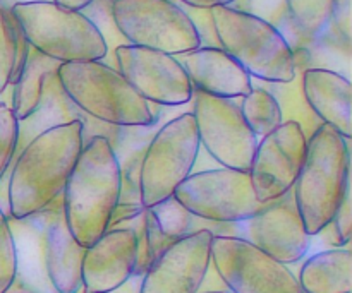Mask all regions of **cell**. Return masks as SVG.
<instances>
[{
	"mask_svg": "<svg viewBox=\"0 0 352 293\" xmlns=\"http://www.w3.org/2000/svg\"><path fill=\"white\" fill-rule=\"evenodd\" d=\"M191 102L199 146L205 153L222 168L250 170L258 137L243 119L239 99L219 98L192 89Z\"/></svg>",
	"mask_w": 352,
	"mask_h": 293,
	"instance_id": "10",
	"label": "cell"
},
{
	"mask_svg": "<svg viewBox=\"0 0 352 293\" xmlns=\"http://www.w3.org/2000/svg\"><path fill=\"white\" fill-rule=\"evenodd\" d=\"M17 146V119L9 103L0 102V180L10 168Z\"/></svg>",
	"mask_w": 352,
	"mask_h": 293,
	"instance_id": "30",
	"label": "cell"
},
{
	"mask_svg": "<svg viewBox=\"0 0 352 293\" xmlns=\"http://www.w3.org/2000/svg\"><path fill=\"white\" fill-rule=\"evenodd\" d=\"M302 69L296 67L294 79L291 82H261L256 86L267 89L275 99L282 112V122H296L302 129L305 136L311 137L320 129L322 122L316 119L313 110L309 108L305 95H302Z\"/></svg>",
	"mask_w": 352,
	"mask_h": 293,
	"instance_id": "23",
	"label": "cell"
},
{
	"mask_svg": "<svg viewBox=\"0 0 352 293\" xmlns=\"http://www.w3.org/2000/svg\"><path fill=\"white\" fill-rule=\"evenodd\" d=\"M289 19L301 33L320 38L333 26L332 0H285Z\"/></svg>",
	"mask_w": 352,
	"mask_h": 293,
	"instance_id": "25",
	"label": "cell"
},
{
	"mask_svg": "<svg viewBox=\"0 0 352 293\" xmlns=\"http://www.w3.org/2000/svg\"><path fill=\"white\" fill-rule=\"evenodd\" d=\"M58 67H60V62L45 57L43 54L30 47L26 64L16 82L10 86L12 88L10 108L17 120L28 119L36 110V106L40 105L41 95H43L45 75L58 71Z\"/></svg>",
	"mask_w": 352,
	"mask_h": 293,
	"instance_id": "22",
	"label": "cell"
},
{
	"mask_svg": "<svg viewBox=\"0 0 352 293\" xmlns=\"http://www.w3.org/2000/svg\"><path fill=\"white\" fill-rule=\"evenodd\" d=\"M10 12L30 47L45 57L60 64L107 57L105 40L81 10L67 9L50 0L17 3Z\"/></svg>",
	"mask_w": 352,
	"mask_h": 293,
	"instance_id": "6",
	"label": "cell"
},
{
	"mask_svg": "<svg viewBox=\"0 0 352 293\" xmlns=\"http://www.w3.org/2000/svg\"><path fill=\"white\" fill-rule=\"evenodd\" d=\"M351 139L322 124L308 139L305 161L292 187L296 208L309 237L336 215L351 187Z\"/></svg>",
	"mask_w": 352,
	"mask_h": 293,
	"instance_id": "4",
	"label": "cell"
},
{
	"mask_svg": "<svg viewBox=\"0 0 352 293\" xmlns=\"http://www.w3.org/2000/svg\"><path fill=\"white\" fill-rule=\"evenodd\" d=\"M302 95L322 124L344 139L352 137V86L351 79L327 69L302 72Z\"/></svg>",
	"mask_w": 352,
	"mask_h": 293,
	"instance_id": "19",
	"label": "cell"
},
{
	"mask_svg": "<svg viewBox=\"0 0 352 293\" xmlns=\"http://www.w3.org/2000/svg\"><path fill=\"white\" fill-rule=\"evenodd\" d=\"M192 89L205 95L239 99L253 89V79L222 48H196L175 55Z\"/></svg>",
	"mask_w": 352,
	"mask_h": 293,
	"instance_id": "18",
	"label": "cell"
},
{
	"mask_svg": "<svg viewBox=\"0 0 352 293\" xmlns=\"http://www.w3.org/2000/svg\"><path fill=\"white\" fill-rule=\"evenodd\" d=\"M212 242L208 230L175 240L150 264L140 293H198L212 264Z\"/></svg>",
	"mask_w": 352,
	"mask_h": 293,
	"instance_id": "15",
	"label": "cell"
},
{
	"mask_svg": "<svg viewBox=\"0 0 352 293\" xmlns=\"http://www.w3.org/2000/svg\"><path fill=\"white\" fill-rule=\"evenodd\" d=\"M175 2L196 9H213V7H230L236 0H175Z\"/></svg>",
	"mask_w": 352,
	"mask_h": 293,
	"instance_id": "34",
	"label": "cell"
},
{
	"mask_svg": "<svg viewBox=\"0 0 352 293\" xmlns=\"http://www.w3.org/2000/svg\"><path fill=\"white\" fill-rule=\"evenodd\" d=\"M119 199L116 153L105 137H89L62 192L65 223L79 246L88 249L109 230Z\"/></svg>",
	"mask_w": 352,
	"mask_h": 293,
	"instance_id": "2",
	"label": "cell"
},
{
	"mask_svg": "<svg viewBox=\"0 0 352 293\" xmlns=\"http://www.w3.org/2000/svg\"><path fill=\"white\" fill-rule=\"evenodd\" d=\"M86 119H88V115H85L64 93L60 81H58L57 71L50 72V74L45 75L43 95H41L40 105L28 119L17 120V146L14 158L26 148V144L31 139L40 136L45 130L74 122V120H81L85 124Z\"/></svg>",
	"mask_w": 352,
	"mask_h": 293,
	"instance_id": "20",
	"label": "cell"
},
{
	"mask_svg": "<svg viewBox=\"0 0 352 293\" xmlns=\"http://www.w3.org/2000/svg\"><path fill=\"white\" fill-rule=\"evenodd\" d=\"M199 293H229V292H199Z\"/></svg>",
	"mask_w": 352,
	"mask_h": 293,
	"instance_id": "37",
	"label": "cell"
},
{
	"mask_svg": "<svg viewBox=\"0 0 352 293\" xmlns=\"http://www.w3.org/2000/svg\"><path fill=\"white\" fill-rule=\"evenodd\" d=\"M306 150L308 137L296 122H282L277 129L258 139L248 170L256 201L265 204L292 191Z\"/></svg>",
	"mask_w": 352,
	"mask_h": 293,
	"instance_id": "13",
	"label": "cell"
},
{
	"mask_svg": "<svg viewBox=\"0 0 352 293\" xmlns=\"http://www.w3.org/2000/svg\"><path fill=\"white\" fill-rule=\"evenodd\" d=\"M110 14L129 45L174 57L199 48L195 26L175 0H112Z\"/></svg>",
	"mask_w": 352,
	"mask_h": 293,
	"instance_id": "8",
	"label": "cell"
},
{
	"mask_svg": "<svg viewBox=\"0 0 352 293\" xmlns=\"http://www.w3.org/2000/svg\"><path fill=\"white\" fill-rule=\"evenodd\" d=\"M199 150L191 112L181 113L158 127L141 161L140 198L143 208H151L174 196L175 189L195 172Z\"/></svg>",
	"mask_w": 352,
	"mask_h": 293,
	"instance_id": "7",
	"label": "cell"
},
{
	"mask_svg": "<svg viewBox=\"0 0 352 293\" xmlns=\"http://www.w3.org/2000/svg\"><path fill=\"white\" fill-rule=\"evenodd\" d=\"M298 281L302 293H351V250L327 249L308 257L299 270Z\"/></svg>",
	"mask_w": 352,
	"mask_h": 293,
	"instance_id": "21",
	"label": "cell"
},
{
	"mask_svg": "<svg viewBox=\"0 0 352 293\" xmlns=\"http://www.w3.org/2000/svg\"><path fill=\"white\" fill-rule=\"evenodd\" d=\"M212 264L229 293H302L298 277L236 237H213Z\"/></svg>",
	"mask_w": 352,
	"mask_h": 293,
	"instance_id": "11",
	"label": "cell"
},
{
	"mask_svg": "<svg viewBox=\"0 0 352 293\" xmlns=\"http://www.w3.org/2000/svg\"><path fill=\"white\" fill-rule=\"evenodd\" d=\"M17 278V250L9 218L0 209V293H7Z\"/></svg>",
	"mask_w": 352,
	"mask_h": 293,
	"instance_id": "28",
	"label": "cell"
},
{
	"mask_svg": "<svg viewBox=\"0 0 352 293\" xmlns=\"http://www.w3.org/2000/svg\"><path fill=\"white\" fill-rule=\"evenodd\" d=\"M43 263L45 273L55 293H79L82 290L81 266L86 249L69 232L64 216L62 196L45 209Z\"/></svg>",
	"mask_w": 352,
	"mask_h": 293,
	"instance_id": "17",
	"label": "cell"
},
{
	"mask_svg": "<svg viewBox=\"0 0 352 293\" xmlns=\"http://www.w3.org/2000/svg\"><path fill=\"white\" fill-rule=\"evenodd\" d=\"M116 69L148 103L182 106L192 99L188 74L174 55L136 45H120L113 51Z\"/></svg>",
	"mask_w": 352,
	"mask_h": 293,
	"instance_id": "12",
	"label": "cell"
},
{
	"mask_svg": "<svg viewBox=\"0 0 352 293\" xmlns=\"http://www.w3.org/2000/svg\"><path fill=\"white\" fill-rule=\"evenodd\" d=\"M16 62V19L10 9L0 5V95L10 86Z\"/></svg>",
	"mask_w": 352,
	"mask_h": 293,
	"instance_id": "27",
	"label": "cell"
},
{
	"mask_svg": "<svg viewBox=\"0 0 352 293\" xmlns=\"http://www.w3.org/2000/svg\"><path fill=\"white\" fill-rule=\"evenodd\" d=\"M28 2H50V0H0V5L6 9H12L17 3H28Z\"/></svg>",
	"mask_w": 352,
	"mask_h": 293,
	"instance_id": "36",
	"label": "cell"
},
{
	"mask_svg": "<svg viewBox=\"0 0 352 293\" xmlns=\"http://www.w3.org/2000/svg\"><path fill=\"white\" fill-rule=\"evenodd\" d=\"M57 75L67 98L98 122L116 127L160 126L162 106L148 103L105 62L60 64Z\"/></svg>",
	"mask_w": 352,
	"mask_h": 293,
	"instance_id": "3",
	"label": "cell"
},
{
	"mask_svg": "<svg viewBox=\"0 0 352 293\" xmlns=\"http://www.w3.org/2000/svg\"><path fill=\"white\" fill-rule=\"evenodd\" d=\"M138 246L129 228H109L82 257L85 293H113L134 274Z\"/></svg>",
	"mask_w": 352,
	"mask_h": 293,
	"instance_id": "16",
	"label": "cell"
},
{
	"mask_svg": "<svg viewBox=\"0 0 352 293\" xmlns=\"http://www.w3.org/2000/svg\"><path fill=\"white\" fill-rule=\"evenodd\" d=\"M174 198L191 215L217 223H239L268 204L256 201L248 172L222 167L192 172Z\"/></svg>",
	"mask_w": 352,
	"mask_h": 293,
	"instance_id": "9",
	"label": "cell"
},
{
	"mask_svg": "<svg viewBox=\"0 0 352 293\" xmlns=\"http://www.w3.org/2000/svg\"><path fill=\"white\" fill-rule=\"evenodd\" d=\"M237 239L246 240L285 266L301 261L311 246V237L302 225L292 191L237 223Z\"/></svg>",
	"mask_w": 352,
	"mask_h": 293,
	"instance_id": "14",
	"label": "cell"
},
{
	"mask_svg": "<svg viewBox=\"0 0 352 293\" xmlns=\"http://www.w3.org/2000/svg\"><path fill=\"white\" fill-rule=\"evenodd\" d=\"M316 235L322 239L323 244L330 249H340L347 247L352 237V201H351V187L344 194L339 208H337L333 218L320 230Z\"/></svg>",
	"mask_w": 352,
	"mask_h": 293,
	"instance_id": "26",
	"label": "cell"
},
{
	"mask_svg": "<svg viewBox=\"0 0 352 293\" xmlns=\"http://www.w3.org/2000/svg\"><path fill=\"white\" fill-rule=\"evenodd\" d=\"M332 24L352 41V0H332Z\"/></svg>",
	"mask_w": 352,
	"mask_h": 293,
	"instance_id": "33",
	"label": "cell"
},
{
	"mask_svg": "<svg viewBox=\"0 0 352 293\" xmlns=\"http://www.w3.org/2000/svg\"><path fill=\"white\" fill-rule=\"evenodd\" d=\"M210 10L219 47L251 79L261 82H291L294 79V57L277 27L232 7Z\"/></svg>",
	"mask_w": 352,
	"mask_h": 293,
	"instance_id": "5",
	"label": "cell"
},
{
	"mask_svg": "<svg viewBox=\"0 0 352 293\" xmlns=\"http://www.w3.org/2000/svg\"><path fill=\"white\" fill-rule=\"evenodd\" d=\"M54 2L58 3V5H62V7H67V9H72V10H85L86 7L93 2V0H54Z\"/></svg>",
	"mask_w": 352,
	"mask_h": 293,
	"instance_id": "35",
	"label": "cell"
},
{
	"mask_svg": "<svg viewBox=\"0 0 352 293\" xmlns=\"http://www.w3.org/2000/svg\"><path fill=\"white\" fill-rule=\"evenodd\" d=\"M116 228H129L133 230L136 235V246H138V256H136V266H134L133 277L143 278L150 264L153 263V256H151L150 247V237H148V226H146V208L134 218L127 220V222L120 223Z\"/></svg>",
	"mask_w": 352,
	"mask_h": 293,
	"instance_id": "31",
	"label": "cell"
},
{
	"mask_svg": "<svg viewBox=\"0 0 352 293\" xmlns=\"http://www.w3.org/2000/svg\"><path fill=\"white\" fill-rule=\"evenodd\" d=\"M239 108L251 132L261 139L282 124V112L277 99L261 86L253 84L246 96L239 98Z\"/></svg>",
	"mask_w": 352,
	"mask_h": 293,
	"instance_id": "24",
	"label": "cell"
},
{
	"mask_svg": "<svg viewBox=\"0 0 352 293\" xmlns=\"http://www.w3.org/2000/svg\"><path fill=\"white\" fill-rule=\"evenodd\" d=\"M179 5H181L182 10L188 14V17L191 19L192 26H195L196 34H198V38H199V47H203V48H220L219 41H217L215 27H213L212 10H210V9H196V7L184 5V3H179Z\"/></svg>",
	"mask_w": 352,
	"mask_h": 293,
	"instance_id": "32",
	"label": "cell"
},
{
	"mask_svg": "<svg viewBox=\"0 0 352 293\" xmlns=\"http://www.w3.org/2000/svg\"><path fill=\"white\" fill-rule=\"evenodd\" d=\"M230 7L239 12L258 17V19L277 27L278 31H282V27L289 21L285 0H236Z\"/></svg>",
	"mask_w": 352,
	"mask_h": 293,
	"instance_id": "29",
	"label": "cell"
},
{
	"mask_svg": "<svg viewBox=\"0 0 352 293\" xmlns=\"http://www.w3.org/2000/svg\"><path fill=\"white\" fill-rule=\"evenodd\" d=\"M82 146L81 120L57 126L31 139L6 174L10 218L26 220L50 208L64 192Z\"/></svg>",
	"mask_w": 352,
	"mask_h": 293,
	"instance_id": "1",
	"label": "cell"
}]
</instances>
